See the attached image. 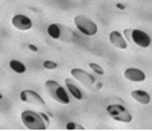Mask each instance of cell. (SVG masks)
<instances>
[{
  "label": "cell",
  "instance_id": "obj_10",
  "mask_svg": "<svg viewBox=\"0 0 152 131\" xmlns=\"http://www.w3.org/2000/svg\"><path fill=\"white\" fill-rule=\"evenodd\" d=\"M124 77L129 81L133 82H141L145 80V73L140 69H136V68H129L124 72Z\"/></svg>",
  "mask_w": 152,
  "mask_h": 131
},
{
  "label": "cell",
  "instance_id": "obj_2",
  "mask_svg": "<svg viewBox=\"0 0 152 131\" xmlns=\"http://www.w3.org/2000/svg\"><path fill=\"white\" fill-rule=\"evenodd\" d=\"M47 32L53 39H58V41L66 42V43H72V42L77 41V37L74 35V32L66 26L62 24H50L47 27Z\"/></svg>",
  "mask_w": 152,
  "mask_h": 131
},
{
  "label": "cell",
  "instance_id": "obj_11",
  "mask_svg": "<svg viewBox=\"0 0 152 131\" xmlns=\"http://www.w3.org/2000/svg\"><path fill=\"white\" fill-rule=\"evenodd\" d=\"M109 41L110 43L113 45L115 47H117V49H126V46H128V43H126V41L123 38V35L120 34L118 31H112L109 34Z\"/></svg>",
  "mask_w": 152,
  "mask_h": 131
},
{
  "label": "cell",
  "instance_id": "obj_16",
  "mask_svg": "<svg viewBox=\"0 0 152 131\" xmlns=\"http://www.w3.org/2000/svg\"><path fill=\"white\" fill-rule=\"evenodd\" d=\"M66 130H83V127L80 124H77V123H74V122H69L66 124Z\"/></svg>",
  "mask_w": 152,
  "mask_h": 131
},
{
  "label": "cell",
  "instance_id": "obj_15",
  "mask_svg": "<svg viewBox=\"0 0 152 131\" xmlns=\"http://www.w3.org/2000/svg\"><path fill=\"white\" fill-rule=\"evenodd\" d=\"M89 66L92 68V69H93V72H94V73H97V74H104V69H102V68H101L98 64H96V62H90V64H89Z\"/></svg>",
  "mask_w": 152,
  "mask_h": 131
},
{
  "label": "cell",
  "instance_id": "obj_18",
  "mask_svg": "<svg viewBox=\"0 0 152 131\" xmlns=\"http://www.w3.org/2000/svg\"><path fill=\"white\" fill-rule=\"evenodd\" d=\"M28 49H30V50H32V52H37V50H38V47H37V46H34V45H30V46H28Z\"/></svg>",
  "mask_w": 152,
  "mask_h": 131
},
{
  "label": "cell",
  "instance_id": "obj_19",
  "mask_svg": "<svg viewBox=\"0 0 152 131\" xmlns=\"http://www.w3.org/2000/svg\"><path fill=\"white\" fill-rule=\"evenodd\" d=\"M117 8H120V10H124V8H125V6H124V4H117Z\"/></svg>",
  "mask_w": 152,
  "mask_h": 131
},
{
  "label": "cell",
  "instance_id": "obj_6",
  "mask_svg": "<svg viewBox=\"0 0 152 131\" xmlns=\"http://www.w3.org/2000/svg\"><path fill=\"white\" fill-rule=\"evenodd\" d=\"M20 100L24 103H28V104H32V105H38V107H45L46 105L45 100L35 91H31V89L22 91L20 92Z\"/></svg>",
  "mask_w": 152,
  "mask_h": 131
},
{
  "label": "cell",
  "instance_id": "obj_5",
  "mask_svg": "<svg viewBox=\"0 0 152 131\" xmlns=\"http://www.w3.org/2000/svg\"><path fill=\"white\" fill-rule=\"evenodd\" d=\"M108 114L117 122H123V123H131L132 122V115L126 110L124 105L121 104H110L106 107Z\"/></svg>",
  "mask_w": 152,
  "mask_h": 131
},
{
  "label": "cell",
  "instance_id": "obj_12",
  "mask_svg": "<svg viewBox=\"0 0 152 131\" xmlns=\"http://www.w3.org/2000/svg\"><path fill=\"white\" fill-rule=\"evenodd\" d=\"M65 84H66L67 91L70 92L73 97H75L77 100H82L83 99V93L81 92V89L78 88V85L75 84V81L73 79H66L65 80Z\"/></svg>",
  "mask_w": 152,
  "mask_h": 131
},
{
  "label": "cell",
  "instance_id": "obj_14",
  "mask_svg": "<svg viewBox=\"0 0 152 131\" xmlns=\"http://www.w3.org/2000/svg\"><path fill=\"white\" fill-rule=\"evenodd\" d=\"M10 68L14 70L15 73H24L26 72V66H24L23 62L18 61V60H11L10 61Z\"/></svg>",
  "mask_w": 152,
  "mask_h": 131
},
{
  "label": "cell",
  "instance_id": "obj_1",
  "mask_svg": "<svg viewBox=\"0 0 152 131\" xmlns=\"http://www.w3.org/2000/svg\"><path fill=\"white\" fill-rule=\"evenodd\" d=\"M20 119H22L23 124L30 130H46L49 126L42 115L34 112V111H23L20 114Z\"/></svg>",
  "mask_w": 152,
  "mask_h": 131
},
{
  "label": "cell",
  "instance_id": "obj_9",
  "mask_svg": "<svg viewBox=\"0 0 152 131\" xmlns=\"http://www.w3.org/2000/svg\"><path fill=\"white\" fill-rule=\"evenodd\" d=\"M12 26L15 27V29L18 30H30L32 27V22L31 19H30L28 16H26V15H15L14 18H12Z\"/></svg>",
  "mask_w": 152,
  "mask_h": 131
},
{
  "label": "cell",
  "instance_id": "obj_3",
  "mask_svg": "<svg viewBox=\"0 0 152 131\" xmlns=\"http://www.w3.org/2000/svg\"><path fill=\"white\" fill-rule=\"evenodd\" d=\"M45 87H46L49 95L57 103L65 104V105L70 103V97H69V95H67V92L65 91V88L61 84H58L57 81H54V80H47V81L45 82Z\"/></svg>",
  "mask_w": 152,
  "mask_h": 131
},
{
  "label": "cell",
  "instance_id": "obj_7",
  "mask_svg": "<svg viewBox=\"0 0 152 131\" xmlns=\"http://www.w3.org/2000/svg\"><path fill=\"white\" fill-rule=\"evenodd\" d=\"M131 41L140 47H148L151 45V38L143 30H131Z\"/></svg>",
  "mask_w": 152,
  "mask_h": 131
},
{
  "label": "cell",
  "instance_id": "obj_4",
  "mask_svg": "<svg viewBox=\"0 0 152 131\" xmlns=\"http://www.w3.org/2000/svg\"><path fill=\"white\" fill-rule=\"evenodd\" d=\"M74 23L77 26V29L80 30L82 34L88 35V37H93L98 32V27L94 22L88 18L86 15H77L74 18Z\"/></svg>",
  "mask_w": 152,
  "mask_h": 131
},
{
  "label": "cell",
  "instance_id": "obj_8",
  "mask_svg": "<svg viewBox=\"0 0 152 131\" xmlns=\"http://www.w3.org/2000/svg\"><path fill=\"white\" fill-rule=\"evenodd\" d=\"M72 76L75 80H78L82 85H85V87H92L96 82L94 76H92L90 73L85 72L82 69H72Z\"/></svg>",
  "mask_w": 152,
  "mask_h": 131
},
{
  "label": "cell",
  "instance_id": "obj_17",
  "mask_svg": "<svg viewBox=\"0 0 152 131\" xmlns=\"http://www.w3.org/2000/svg\"><path fill=\"white\" fill-rule=\"evenodd\" d=\"M58 65H57V62H54V61H43V68H46V69H55Z\"/></svg>",
  "mask_w": 152,
  "mask_h": 131
},
{
  "label": "cell",
  "instance_id": "obj_13",
  "mask_svg": "<svg viewBox=\"0 0 152 131\" xmlns=\"http://www.w3.org/2000/svg\"><path fill=\"white\" fill-rule=\"evenodd\" d=\"M131 97L135 102L140 103V104H148L151 102V96H149V93L145 92V91H133L131 93Z\"/></svg>",
  "mask_w": 152,
  "mask_h": 131
}]
</instances>
